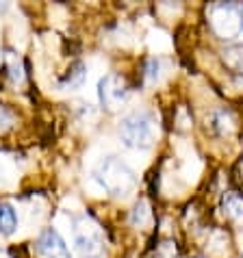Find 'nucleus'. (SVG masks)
<instances>
[{
    "label": "nucleus",
    "mask_w": 243,
    "mask_h": 258,
    "mask_svg": "<svg viewBox=\"0 0 243 258\" xmlns=\"http://www.w3.org/2000/svg\"><path fill=\"white\" fill-rule=\"evenodd\" d=\"M7 63H9V76L13 83H22L24 81V72H22V63H20L16 56L9 54L7 56Z\"/></svg>",
    "instance_id": "14"
},
{
    "label": "nucleus",
    "mask_w": 243,
    "mask_h": 258,
    "mask_svg": "<svg viewBox=\"0 0 243 258\" xmlns=\"http://www.w3.org/2000/svg\"><path fill=\"white\" fill-rule=\"evenodd\" d=\"M211 254H221V252H224V249H226V234L224 232H215V234H213V241H211Z\"/></svg>",
    "instance_id": "15"
},
{
    "label": "nucleus",
    "mask_w": 243,
    "mask_h": 258,
    "mask_svg": "<svg viewBox=\"0 0 243 258\" xmlns=\"http://www.w3.org/2000/svg\"><path fill=\"white\" fill-rule=\"evenodd\" d=\"M124 96H126V89H124V83L119 81L115 74H106L100 78L98 83V98L106 109H117V106L124 102Z\"/></svg>",
    "instance_id": "5"
},
{
    "label": "nucleus",
    "mask_w": 243,
    "mask_h": 258,
    "mask_svg": "<svg viewBox=\"0 0 243 258\" xmlns=\"http://www.w3.org/2000/svg\"><path fill=\"white\" fill-rule=\"evenodd\" d=\"M213 121H215V128L221 133V135H230L234 131V119L228 111H219L215 113V117H213Z\"/></svg>",
    "instance_id": "12"
},
{
    "label": "nucleus",
    "mask_w": 243,
    "mask_h": 258,
    "mask_svg": "<svg viewBox=\"0 0 243 258\" xmlns=\"http://www.w3.org/2000/svg\"><path fill=\"white\" fill-rule=\"evenodd\" d=\"M37 245H39V254L44 258H72L66 241H63V236L56 230H52V228L39 236Z\"/></svg>",
    "instance_id": "6"
},
{
    "label": "nucleus",
    "mask_w": 243,
    "mask_h": 258,
    "mask_svg": "<svg viewBox=\"0 0 243 258\" xmlns=\"http://www.w3.org/2000/svg\"><path fill=\"white\" fill-rule=\"evenodd\" d=\"M159 137V121L152 113H131L119 121V139L126 148L148 150Z\"/></svg>",
    "instance_id": "1"
},
{
    "label": "nucleus",
    "mask_w": 243,
    "mask_h": 258,
    "mask_svg": "<svg viewBox=\"0 0 243 258\" xmlns=\"http://www.w3.org/2000/svg\"><path fill=\"white\" fill-rule=\"evenodd\" d=\"M211 24L219 37L224 39L237 37L241 33V7L230 3L215 5L211 11Z\"/></svg>",
    "instance_id": "4"
},
{
    "label": "nucleus",
    "mask_w": 243,
    "mask_h": 258,
    "mask_svg": "<svg viewBox=\"0 0 243 258\" xmlns=\"http://www.w3.org/2000/svg\"><path fill=\"white\" fill-rule=\"evenodd\" d=\"M165 70H167V66H165V61H163V59H150L148 61V68H146L148 83H152V85L161 83L163 76H165Z\"/></svg>",
    "instance_id": "10"
},
{
    "label": "nucleus",
    "mask_w": 243,
    "mask_h": 258,
    "mask_svg": "<svg viewBox=\"0 0 243 258\" xmlns=\"http://www.w3.org/2000/svg\"><path fill=\"white\" fill-rule=\"evenodd\" d=\"M224 211L228 217L243 221V198L237 196V193H228L224 198Z\"/></svg>",
    "instance_id": "9"
},
{
    "label": "nucleus",
    "mask_w": 243,
    "mask_h": 258,
    "mask_svg": "<svg viewBox=\"0 0 243 258\" xmlns=\"http://www.w3.org/2000/svg\"><path fill=\"white\" fill-rule=\"evenodd\" d=\"M0 258H7V256H5V254H3V252H0Z\"/></svg>",
    "instance_id": "18"
},
{
    "label": "nucleus",
    "mask_w": 243,
    "mask_h": 258,
    "mask_svg": "<svg viewBox=\"0 0 243 258\" xmlns=\"http://www.w3.org/2000/svg\"><path fill=\"white\" fill-rule=\"evenodd\" d=\"M150 219H152V211H150V204L146 202V200H139L137 204H135V209L131 213V221L133 226L137 228H146L150 224Z\"/></svg>",
    "instance_id": "8"
},
{
    "label": "nucleus",
    "mask_w": 243,
    "mask_h": 258,
    "mask_svg": "<svg viewBox=\"0 0 243 258\" xmlns=\"http://www.w3.org/2000/svg\"><path fill=\"white\" fill-rule=\"evenodd\" d=\"M150 46H152L156 52H161V50H167L169 48V37L163 31H152L150 33Z\"/></svg>",
    "instance_id": "13"
},
{
    "label": "nucleus",
    "mask_w": 243,
    "mask_h": 258,
    "mask_svg": "<svg viewBox=\"0 0 243 258\" xmlns=\"http://www.w3.org/2000/svg\"><path fill=\"white\" fill-rule=\"evenodd\" d=\"M74 249L81 258H102L104 254L102 236L89 217H83L74 228Z\"/></svg>",
    "instance_id": "3"
},
{
    "label": "nucleus",
    "mask_w": 243,
    "mask_h": 258,
    "mask_svg": "<svg viewBox=\"0 0 243 258\" xmlns=\"http://www.w3.org/2000/svg\"><path fill=\"white\" fill-rule=\"evenodd\" d=\"M85 81V66L83 63H76V66L72 68V72L68 74V78L61 83L63 89H74V87H81Z\"/></svg>",
    "instance_id": "11"
},
{
    "label": "nucleus",
    "mask_w": 243,
    "mask_h": 258,
    "mask_svg": "<svg viewBox=\"0 0 243 258\" xmlns=\"http://www.w3.org/2000/svg\"><path fill=\"white\" fill-rule=\"evenodd\" d=\"M98 180L104 184L106 191L115 193V196H126L128 191H133L135 187V176L128 169V165H124L115 156H106L98 165Z\"/></svg>",
    "instance_id": "2"
},
{
    "label": "nucleus",
    "mask_w": 243,
    "mask_h": 258,
    "mask_svg": "<svg viewBox=\"0 0 243 258\" xmlns=\"http://www.w3.org/2000/svg\"><path fill=\"white\" fill-rule=\"evenodd\" d=\"M11 124H13V115L5 109V106H0V133H5Z\"/></svg>",
    "instance_id": "16"
},
{
    "label": "nucleus",
    "mask_w": 243,
    "mask_h": 258,
    "mask_svg": "<svg viewBox=\"0 0 243 258\" xmlns=\"http://www.w3.org/2000/svg\"><path fill=\"white\" fill-rule=\"evenodd\" d=\"M241 33H243V7H241Z\"/></svg>",
    "instance_id": "17"
},
{
    "label": "nucleus",
    "mask_w": 243,
    "mask_h": 258,
    "mask_svg": "<svg viewBox=\"0 0 243 258\" xmlns=\"http://www.w3.org/2000/svg\"><path fill=\"white\" fill-rule=\"evenodd\" d=\"M18 226V215L13 211L11 204H0V234H13Z\"/></svg>",
    "instance_id": "7"
}]
</instances>
